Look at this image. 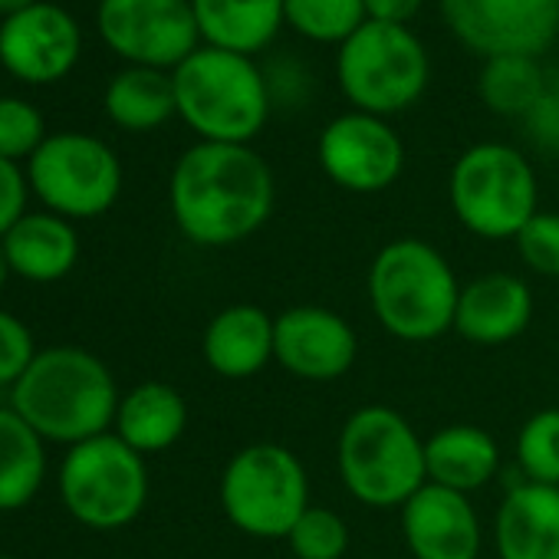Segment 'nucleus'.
Returning <instances> with one entry per match:
<instances>
[{"instance_id":"nucleus-23","label":"nucleus","mask_w":559,"mask_h":559,"mask_svg":"<svg viewBox=\"0 0 559 559\" xmlns=\"http://www.w3.org/2000/svg\"><path fill=\"white\" fill-rule=\"evenodd\" d=\"M198 31L207 47L257 53L284 24V0H191Z\"/></svg>"},{"instance_id":"nucleus-18","label":"nucleus","mask_w":559,"mask_h":559,"mask_svg":"<svg viewBox=\"0 0 559 559\" xmlns=\"http://www.w3.org/2000/svg\"><path fill=\"white\" fill-rule=\"evenodd\" d=\"M500 559H559V487L523 480L493 516Z\"/></svg>"},{"instance_id":"nucleus-9","label":"nucleus","mask_w":559,"mask_h":559,"mask_svg":"<svg viewBox=\"0 0 559 559\" xmlns=\"http://www.w3.org/2000/svg\"><path fill=\"white\" fill-rule=\"evenodd\" d=\"M60 497L83 526L119 530L132 523L148 500L145 457L109 431L80 441L63 457Z\"/></svg>"},{"instance_id":"nucleus-19","label":"nucleus","mask_w":559,"mask_h":559,"mask_svg":"<svg viewBox=\"0 0 559 559\" xmlns=\"http://www.w3.org/2000/svg\"><path fill=\"white\" fill-rule=\"evenodd\" d=\"M204 362L221 379H253L273 362V317L253 304L221 310L201 340Z\"/></svg>"},{"instance_id":"nucleus-22","label":"nucleus","mask_w":559,"mask_h":559,"mask_svg":"<svg viewBox=\"0 0 559 559\" xmlns=\"http://www.w3.org/2000/svg\"><path fill=\"white\" fill-rule=\"evenodd\" d=\"M188 428V405L178 389L165 382H142L119 399L116 435L145 454L168 451Z\"/></svg>"},{"instance_id":"nucleus-2","label":"nucleus","mask_w":559,"mask_h":559,"mask_svg":"<svg viewBox=\"0 0 559 559\" xmlns=\"http://www.w3.org/2000/svg\"><path fill=\"white\" fill-rule=\"evenodd\" d=\"M11 408L44 438L80 444L116 425L119 392L112 372L86 349L53 346L37 353L14 385Z\"/></svg>"},{"instance_id":"nucleus-32","label":"nucleus","mask_w":559,"mask_h":559,"mask_svg":"<svg viewBox=\"0 0 559 559\" xmlns=\"http://www.w3.org/2000/svg\"><path fill=\"white\" fill-rule=\"evenodd\" d=\"M37 359L31 330L8 310H0V385H17Z\"/></svg>"},{"instance_id":"nucleus-36","label":"nucleus","mask_w":559,"mask_h":559,"mask_svg":"<svg viewBox=\"0 0 559 559\" xmlns=\"http://www.w3.org/2000/svg\"><path fill=\"white\" fill-rule=\"evenodd\" d=\"M34 4H40V0H0V14L11 17V14H21V11H27Z\"/></svg>"},{"instance_id":"nucleus-5","label":"nucleus","mask_w":559,"mask_h":559,"mask_svg":"<svg viewBox=\"0 0 559 559\" xmlns=\"http://www.w3.org/2000/svg\"><path fill=\"white\" fill-rule=\"evenodd\" d=\"M178 116L201 135V142L250 145L270 112L266 80L250 57L198 47L171 73Z\"/></svg>"},{"instance_id":"nucleus-25","label":"nucleus","mask_w":559,"mask_h":559,"mask_svg":"<svg viewBox=\"0 0 559 559\" xmlns=\"http://www.w3.org/2000/svg\"><path fill=\"white\" fill-rule=\"evenodd\" d=\"M44 474V438L14 408H0V513L27 507L37 497Z\"/></svg>"},{"instance_id":"nucleus-3","label":"nucleus","mask_w":559,"mask_h":559,"mask_svg":"<svg viewBox=\"0 0 559 559\" xmlns=\"http://www.w3.org/2000/svg\"><path fill=\"white\" fill-rule=\"evenodd\" d=\"M461 284L438 247L418 237L385 243L369 266V304L379 326L402 343H431L454 330Z\"/></svg>"},{"instance_id":"nucleus-1","label":"nucleus","mask_w":559,"mask_h":559,"mask_svg":"<svg viewBox=\"0 0 559 559\" xmlns=\"http://www.w3.org/2000/svg\"><path fill=\"white\" fill-rule=\"evenodd\" d=\"M273 171L250 145L198 142L171 171V214L198 247H234L273 211Z\"/></svg>"},{"instance_id":"nucleus-31","label":"nucleus","mask_w":559,"mask_h":559,"mask_svg":"<svg viewBox=\"0 0 559 559\" xmlns=\"http://www.w3.org/2000/svg\"><path fill=\"white\" fill-rule=\"evenodd\" d=\"M520 260L539 276H559V214L536 211L513 237Z\"/></svg>"},{"instance_id":"nucleus-6","label":"nucleus","mask_w":559,"mask_h":559,"mask_svg":"<svg viewBox=\"0 0 559 559\" xmlns=\"http://www.w3.org/2000/svg\"><path fill=\"white\" fill-rule=\"evenodd\" d=\"M221 507L227 520L253 539H287L310 507L304 461L273 441L240 448L221 474Z\"/></svg>"},{"instance_id":"nucleus-24","label":"nucleus","mask_w":559,"mask_h":559,"mask_svg":"<svg viewBox=\"0 0 559 559\" xmlns=\"http://www.w3.org/2000/svg\"><path fill=\"white\" fill-rule=\"evenodd\" d=\"M106 112L119 129L129 132H152L178 116L175 80L165 70L129 67L112 76L106 90Z\"/></svg>"},{"instance_id":"nucleus-21","label":"nucleus","mask_w":559,"mask_h":559,"mask_svg":"<svg viewBox=\"0 0 559 559\" xmlns=\"http://www.w3.org/2000/svg\"><path fill=\"white\" fill-rule=\"evenodd\" d=\"M4 253L11 270L34 284H53L63 280L80 257L76 230L60 214H24L4 237Z\"/></svg>"},{"instance_id":"nucleus-37","label":"nucleus","mask_w":559,"mask_h":559,"mask_svg":"<svg viewBox=\"0 0 559 559\" xmlns=\"http://www.w3.org/2000/svg\"><path fill=\"white\" fill-rule=\"evenodd\" d=\"M14 270H11V260H8V253H4V243H0V290H4V284H8V276H11Z\"/></svg>"},{"instance_id":"nucleus-15","label":"nucleus","mask_w":559,"mask_h":559,"mask_svg":"<svg viewBox=\"0 0 559 559\" xmlns=\"http://www.w3.org/2000/svg\"><path fill=\"white\" fill-rule=\"evenodd\" d=\"M83 50L80 24L57 4H40L11 14L0 24V63L24 83H57L63 80Z\"/></svg>"},{"instance_id":"nucleus-13","label":"nucleus","mask_w":559,"mask_h":559,"mask_svg":"<svg viewBox=\"0 0 559 559\" xmlns=\"http://www.w3.org/2000/svg\"><path fill=\"white\" fill-rule=\"evenodd\" d=\"M320 165L333 185L353 194H379L392 188L405 168L399 132L369 112L336 116L320 135Z\"/></svg>"},{"instance_id":"nucleus-7","label":"nucleus","mask_w":559,"mask_h":559,"mask_svg":"<svg viewBox=\"0 0 559 559\" xmlns=\"http://www.w3.org/2000/svg\"><path fill=\"white\" fill-rule=\"evenodd\" d=\"M448 194L457 221L484 240H513L539 201L526 155L500 142L467 148L451 168Z\"/></svg>"},{"instance_id":"nucleus-38","label":"nucleus","mask_w":559,"mask_h":559,"mask_svg":"<svg viewBox=\"0 0 559 559\" xmlns=\"http://www.w3.org/2000/svg\"><path fill=\"white\" fill-rule=\"evenodd\" d=\"M0 559H11V556H4V552H0Z\"/></svg>"},{"instance_id":"nucleus-34","label":"nucleus","mask_w":559,"mask_h":559,"mask_svg":"<svg viewBox=\"0 0 559 559\" xmlns=\"http://www.w3.org/2000/svg\"><path fill=\"white\" fill-rule=\"evenodd\" d=\"M526 122L533 126V135L546 148H559V83L546 80V90H543L539 103L533 106V112L526 116Z\"/></svg>"},{"instance_id":"nucleus-4","label":"nucleus","mask_w":559,"mask_h":559,"mask_svg":"<svg viewBox=\"0 0 559 559\" xmlns=\"http://www.w3.org/2000/svg\"><path fill=\"white\" fill-rule=\"evenodd\" d=\"M343 487L366 507L402 510L425 484V441L405 415L389 405L353 412L336 441Z\"/></svg>"},{"instance_id":"nucleus-20","label":"nucleus","mask_w":559,"mask_h":559,"mask_svg":"<svg viewBox=\"0 0 559 559\" xmlns=\"http://www.w3.org/2000/svg\"><path fill=\"white\" fill-rule=\"evenodd\" d=\"M425 471L428 484L471 493L497 477L500 448L477 425H448L425 441Z\"/></svg>"},{"instance_id":"nucleus-8","label":"nucleus","mask_w":559,"mask_h":559,"mask_svg":"<svg viewBox=\"0 0 559 559\" xmlns=\"http://www.w3.org/2000/svg\"><path fill=\"white\" fill-rule=\"evenodd\" d=\"M336 76L356 112L385 119L421 99L428 86V53L408 27L366 21L340 47Z\"/></svg>"},{"instance_id":"nucleus-16","label":"nucleus","mask_w":559,"mask_h":559,"mask_svg":"<svg viewBox=\"0 0 559 559\" xmlns=\"http://www.w3.org/2000/svg\"><path fill=\"white\" fill-rule=\"evenodd\" d=\"M405 546L415 559H477L480 520L467 493L425 484L402 507Z\"/></svg>"},{"instance_id":"nucleus-14","label":"nucleus","mask_w":559,"mask_h":559,"mask_svg":"<svg viewBox=\"0 0 559 559\" xmlns=\"http://www.w3.org/2000/svg\"><path fill=\"white\" fill-rule=\"evenodd\" d=\"M359 356L356 330L326 307H294L273 317V362L304 382H336Z\"/></svg>"},{"instance_id":"nucleus-26","label":"nucleus","mask_w":559,"mask_h":559,"mask_svg":"<svg viewBox=\"0 0 559 559\" xmlns=\"http://www.w3.org/2000/svg\"><path fill=\"white\" fill-rule=\"evenodd\" d=\"M477 90H480L484 106L493 109L497 116H523L526 119L546 90V76H543L536 57L507 53V57H490L484 63Z\"/></svg>"},{"instance_id":"nucleus-30","label":"nucleus","mask_w":559,"mask_h":559,"mask_svg":"<svg viewBox=\"0 0 559 559\" xmlns=\"http://www.w3.org/2000/svg\"><path fill=\"white\" fill-rule=\"evenodd\" d=\"M44 142L47 132L37 106L14 96H0V158L17 165L21 158H34Z\"/></svg>"},{"instance_id":"nucleus-29","label":"nucleus","mask_w":559,"mask_h":559,"mask_svg":"<svg viewBox=\"0 0 559 559\" xmlns=\"http://www.w3.org/2000/svg\"><path fill=\"white\" fill-rule=\"evenodd\" d=\"M297 559H343L349 549V523L330 507H307L287 536Z\"/></svg>"},{"instance_id":"nucleus-10","label":"nucleus","mask_w":559,"mask_h":559,"mask_svg":"<svg viewBox=\"0 0 559 559\" xmlns=\"http://www.w3.org/2000/svg\"><path fill=\"white\" fill-rule=\"evenodd\" d=\"M27 185L60 217H99L122 191V165L116 152L83 132L47 135L27 168Z\"/></svg>"},{"instance_id":"nucleus-35","label":"nucleus","mask_w":559,"mask_h":559,"mask_svg":"<svg viewBox=\"0 0 559 559\" xmlns=\"http://www.w3.org/2000/svg\"><path fill=\"white\" fill-rule=\"evenodd\" d=\"M362 4H366V17H369V21L405 27V24L418 14L421 0H362Z\"/></svg>"},{"instance_id":"nucleus-17","label":"nucleus","mask_w":559,"mask_h":559,"mask_svg":"<svg viewBox=\"0 0 559 559\" xmlns=\"http://www.w3.org/2000/svg\"><path fill=\"white\" fill-rule=\"evenodd\" d=\"M533 320V294L513 273H484L461 287L454 330L474 346H503Z\"/></svg>"},{"instance_id":"nucleus-11","label":"nucleus","mask_w":559,"mask_h":559,"mask_svg":"<svg viewBox=\"0 0 559 559\" xmlns=\"http://www.w3.org/2000/svg\"><path fill=\"white\" fill-rule=\"evenodd\" d=\"M99 34L132 67L175 70L201 40L191 0H99Z\"/></svg>"},{"instance_id":"nucleus-12","label":"nucleus","mask_w":559,"mask_h":559,"mask_svg":"<svg viewBox=\"0 0 559 559\" xmlns=\"http://www.w3.org/2000/svg\"><path fill=\"white\" fill-rule=\"evenodd\" d=\"M451 34L480 57H539L559 34V0H441Z\"/></svg>"},{"instance_id":"nucleus-27","label":"nucleus","mask_w":559,"mask_h":559,"mask_svg":"<svg viewBox=\"0 0 559 559\" xmlns=\"http://www.w3.org/2000/svg\"><path fill=\"white\" fill-rule=\"evenodd\" d=\"M284 21L307 40L343 47L369 17L362 0H284Z\"/></svg>"},{"instance_id":"nucleus-28","label":"nucleus","mask_w":559,"mask_h":559,"mask_svg":"<svg viewBox=\"0 0 559 559\" xmlns=\"http://www.w3.org/2000/svg\"><path fill=\"white\" fill-rule=\"evenodd\" d=\"M516 464L526 480L559 487V408L530 415L516 435Z\"/></svg>"},{"instance_id":"nucleus-33","label":"nucleus","mask_w":559,"mask_h":559,"mask_svg":"<svg viewBox=\"0 0 559 559\" xmlns=\"http://www.w3.org/2000/svg\"><path fill=\"white\" fill-rule=\"evenodd\" d=\"M27 178L14 162L0 158V237H4L27 211Z\"/></svg>"}]
</instances>
